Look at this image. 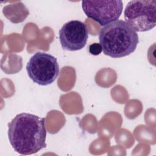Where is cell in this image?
I'll list each match as a JSON object with an SVG mask.
<instances>
[{
  "label": "cell",
  "instance_id": "cell-3",
  "mask_svg": "<svg viewBox=\"0 0 156 156\" xmlns=\"http://www.w3.org/2000/svg\"><path fill=\"white\" fill-rule=\"evenodd\" d=\"M124 17L136 32H144L156 26V0H133L125 8Z\"/></svg>",
  "mask_w": 156,
  "mask_h": 156
},
{
  "label": "cell",
  "instance_id": "cell-2",
  "mask_svg": "<svg viewBox=\"0 0 156 156\" xmlns=\"http://www.w3.org/2000/svg\"><path fill=\"white\" fill-rule=\"evenodd\" d=\"M99 40L104 54L112 58L130 55L139 43L137 33L123 20L113 21L101 28Z\"/></svg>",
  "mask_w": 156,
  "mask_h": 156
},
{
  "label": "cell",
  "instance_id": "cell-7",
  "mask_svg": "<svg viewBox=\"0 0 156 156\" xmlns=\"http://www.w3.org/2000/svg\"><path fill=\"white\" fill-rule=\"evenodd\" d=\"M2 12L4 16L13 23L23 22L29 14L28 9L21 1L4 6Z\"/></svg>",
  "mask_w": 156,
  "mask_h": 156
},
{
  "label": "cell",
  "instance_id": "cell-1",
  "mask_svg": "<svg viewBox=\"0 0 156 156\" xmlns=\"http://www.w3.org/2000/svg\"><path fill=\"white\" fill-rule=\"evenodd\" d=\"M8 138L15 151L21 155L35 154L46 147L45 118L21 113L8 124Z\"/></svg>",
  "mask_w": 156,
  "mask_h": 156
},
{
  "label": "cell",
  "instance_id": "cell-5",
  "mask_svg": "<svg viewBox=\"0 0 156 156\" xmlns=\"http://www.w3.org/2000/svg\"><path fill=\"white\" fill-rule=\"evenodd\" d=\"M82 7L86 16L101 26L117 21L120 17L123 5L120 0L82 1Z\"/></svg>",
  "mask_w": 156,
  "mask_h": 156
},
{
  "label": "cell",
  "instance_id": "cell-8",
  "mask_svg": "<svg viewBox=\"0 0 156 156\" xmlns=\"http://www.w3.org/2000/svg\"><path fill=\"white\" fill-rule=\"evenodd\" d=\"M102 51V49L100 43H94L90 44L89 46V52L92 55H98L100 54Z\"/></svg>",
  "mask_w": 156,
  "mask_h": 156
},
{
  "label": "cell",
  "instance_id": "cell-4",
  "mask_svg": "<svg viewBox=\"0 0 156 156\" xmlns=\"http://www.w3.org/2000/svg\"><path fill=\"white\" fill-rule=\"evenodd\" d=\"M26 68L29 78L42 86L53 83L60 73L57 58L42 52L34 54L29 58Z\"/></svg>",
  "mask_w": 156,
  "mask_h": 156
},
{
  "label": "cell",
  "instance_id": "cell-6",
  "mask_svg": "<svg viewBox=\"0 0 156 156\" xmlns=\"http://www.w3.org/2000/svg\"><path fill=\"white\" fill-rule=\"evenodd\" d=\"M88 37L86 25L79 20L69 21L59 30V40L65 50L75 51L83 49L87 44Z\"/></svg>",
  "mask_w": 156,
  "mask_h": 156
}]
</instances>
